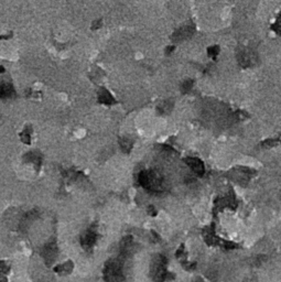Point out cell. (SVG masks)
I'll use <instances>...</instances> for the list:
<instances>
[{
	"instance_id": "obj_1",
	"label": "cell",
	"mask_w": 281,
	"mask_h": 282,
	"mask_svg": "<svg viewBox=\"0 0 281 282\" xmlns=\"http://www.w3.org/2000/svg\"><path fill=\"white\" fill-rule=\"evenodd\" d=\"M139 181L146 189L153 192L163 191V187H164L163 177L155 171L142 172L139 175Z\"/></svg>"
},
{
	"instance_id": "obj_2",
	"label": "cell",
	"mask_w": 281,
	"mask_h": 282,
	"mask_svg": "<svg viewBox=\"0 0 281 282\" xmlns=\"http://www.w3.org/2000/svg\"><path fill=\"white\" fill-rule=\"evenodd\" d=\"M187 164L192 168V170L195 172L196 174H198V175H202L203 173H204V165H203L202 162L198 160V159L196 158H190L186 160Z\"/></svg>"
},
{
	"instance_id": "obj_3",
	"label": "cell",
	"mask_w": 281,
	"mask_h": 282,
	"mask_svg": "<svg viewBox=\"0 0 281 282\" xmlns=\"http://www.w3.org/2000/svg\"><path fill=\"white\" fill-rule=\"evenodd\" d=\"M192 33H193V29L191 27H184V28H182L181 30H179L175 33L174 38L177 40H183L185 38H189Z\"/></svg>"
},
{
	"instance_id": "obj_4",
	"label": "cell",
	"mask_w": 281,
	"mask_h": 282,
	"mask_svg": "<svg viewBox=\"0 0 281 282\" xmlns=\"http://www.w3.org/2000/svg\"><path fill=\"white\" fill-rule=\"evenodd\" d=\"M95 237H96L95 233L88 232L86 235H85V237H84L83 239H82V244H83V246H85L86 248L87 247H91L92 245L95 242Z\"/></svg>"
},
{
	"instance_id": "obj_5",
	"label": "cell",
	"mask_w": 281,
	"mask_h": 282,
	"mask_svg": "<svg viewBox=\"0 0 281 282\" xmlns=\"http://www.w3.org/2000/svg\"><path fill=\"white\" fill-rule=\"evenodd\" d=\"M11 93H12V87L9 86L8 84H3V85L0 86V96H1L2 98L9 97Z\"/></svg>"
},
{
	"instance_id": "obj_6",
	"label": "cell",
	"mask_w": 281,
	"mask_h": 282,
	"mask_svg": "<svg viewBox=\"0 0 281 282\" xmlns=\"http://www.w3.org/2000/svg\"><path fill=\"white\" fill-rule=\"evenodd\" d=\"M171 108H172V106H171V104L168 103V101H164L162 105L159 106V109L161 113H169L171 110Z\"/></svg>"
},
{
	"instance_id": "obj_7",
	"label": "cell",
	"mask_w": 281,
	"mask_h": 282,
	"mask_svg": "<svg viewBox=\"0 0 281 282\" xmlns=\"http://www.w3.org/2000/svg\"><path fill=\"white\" fill-rule=\"evenodd\" d=\"M191 86H192V82H191V81L184 82V83H183V85H182L183 92H187V91H189V89L191 88Z\"/></svg>"
},
{
	"instance_id": "obj_8",
	"label": "cell",
	"mask_w": 281,
	"mask_h": 282,
	"mask_svg": "<svg viewBox=\"0 0 281 282\" xmlns=\"http://www.w3.org/2000/svg\"><path fill=\"white\" fill-rule=\"evenodd\" d=\"M277 30H278L279 32L281 33V17H280V19H279V21H278V27H277Z\"/></svg>"
},
{
	"instance_id": "obj_9",
	"label": "cell",
	"mask_w": 281,
	"mask_h": 282,
	"mask_svg": "<svg viewBox=\"0 0 281 282\" xmlns=\"http://www.w3.org/2000/svg\"><path fill=\"white\" fill-rule=\"evenodd\" d=\"M198 282H202V281H198Z\"/></svg>"
}]
</instances>
